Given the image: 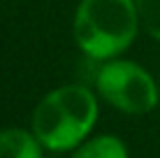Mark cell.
I'll list each match as a JSON object with an SVG mask.
<instances>
[{"label":"cell","mask_w":160,"mask_h":158,"mask_svg":"<svg viewBox=\"0 0 160 158\" xmlns=\"http://www.w3.org/2000/svg\"><path fill=\"white\" fill-rule=\"evenodd\" d=\"M100 119V95L84 84H63L40 98L30 128L47 154H72L81 146Z\"/></svg>","instance_id":"cell-1"},{"label":"cell","mask_w":160,"mask_h":158,"mask_svg":"<svg viewBox=\"0 0 160 158\" xmlns=\"http://www.w3.org/2000/svg\"><path fill=\"white\" fill-rule=\"evenodd\" d=\"M135 0H79L72 35L79 51L95 63L121 58L139 35Z\"/></svg>","instance_id":"cell-2"},{"label":"cell","mask_w":160,"mask_h":158,"mask_svg":"<svg viewBox=\"0 0 160 158\" xmlns=\"http://www.w3.org/2000/svg\"><path fill=\"white\" fill-rule=\"evenodd\" d=\"M95 93L102 102L128 116H144L160 105L158 77H153L142 63L123 56L100 63Z\"/></svg>","instance_id":"cell-3"},{"label":"cell","mask_w":160,"mask_h":158,"mask_svg":"<svg viewBox=\"0 0 160 158\" xmlns=\"http://www.w3.org/2000/svg\"><path fill=\"white\" fill-rule=\"evenodd\" d=\"M47 149L32 128L9 126L0 130V158H47Z\"/></svg>","instance_id":"cell-4"},{"label":"cell","mask_w":160,"mask_h":158,"mask_svg":"<svg viewBox=\"0 0 160 158\" xmlns=\"http://www.w3.org/2000/svg\"><path fill=\"white\" fill-rule=\"evenodd\" d=\"M70 158H130L128 144L112 133L91 135L81 146L70 154Z\"/></svg>","instance_id":"cell-5"},{"label":"cell","mask_w":160,"mask_h":158,"mask_svg":"<svg viewBox=\"0 0 160 158\" xmlns=\"http://www.w3.org/2000/svg\"><path fill=\"white\" fill-rule=\"evenodd\" d=\"M142 33L160 44V0H135Z\"/></svg>","instance_id":"cell-6"},{"label":"cell","mask_w":160,"mask_h":158,"mask_svg":"<svg viewBox=\"0 0 160 158\" xmlns=\"http://www.w3.org/2000/svg\"><path fill=\"white\" fill-rule=\"evenodd\" d=\"M47 158H58V156H47Z\"/></svg>","instance_id":"cell-7"},{"label":"cell","mask_w":160,"mask_h":158,"mask_svg":"<svg viewBox=\"0 0 160 158\" xmlns=\"http://www.w3.org/2000/svg\"><path fill=\"white\" fill-rule=\"evenodd\" d=\"M158 84H160V72H158Z\"/></svg>","instance_id":"cell-8"}]
</instances>
